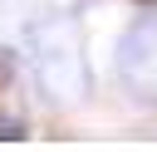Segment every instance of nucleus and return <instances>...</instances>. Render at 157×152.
<instances>
[{"instance_id":"obj_1","label":"nucleus","mask_w":157,"mask_h":152,"mask_svg":"<svg viewBox=\"0 0 157 152\" xmlns=\"http://www.w3.org/2000/svg\"><path fill=\"white\" fill-rule=\"evenodd\" d=\"M34 39V69L49 98H83L88 93V64L78 54V29L69 20H44L29 29Z\"/></svg>"},{"instance_id":"obj_2","label":"nucleus","mask_w":157,"mask_h":152,"mask_svg":"<svg viewBox=\"0 0 157 152\" xmlns=\"http://www.w3.org/2000/svg\"><path fill=\"white\" fill-rule=\"evenodd\" d=\"M118 78L137 98L157 103V20H137L118 39Z\"/></svg>"},{"instance_id":"obj_3","label":"nucleus","mask_w":157,"mask_h":152,"mask_svg":"<svg viewBox=\"0 0 157 152\" xmlns=\"http://www.w3.org/2000/svg\"><path fill=\"white\" fill-rule=\"evenodd\" d=\"M15 137H25V123L20 118H0V142H15Z\"/></svg>"}]
</instances>
